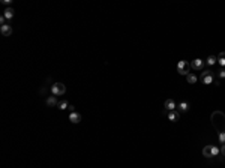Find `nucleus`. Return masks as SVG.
Wrapping results in <instances>:
<instances>
[{
	"instance_id": "1",
	"label": "nucleus",
	"mask_w": 225,
	"mask_h": 168,
	"mask_svg": "<svg viewBox=\"0 0 225 168\" xmlns=\"http://www.w3.org/2000/svg\"><path fill=\"white\" fill-rule=\"evenodd\" d=\"M210 119H212V125L218 134L225 132V114L222 111H213Z\"/></svg>"
},
{
	"instance_id": "2",
	"label": "nucleus",
	"mask_w": 225,
	"mask_h": 168,
	"mask_svg": "<svg viewBox=\"0 0 225 168\" xmlns=\"http://www.w3.org/2000/svg\"><path fill=\"white\" fill-rule=\"evenodd\" d=\"M51 93H53V96H62L66 93V86L63 83H54L51 86Z\"/></svg>"
},
{
	"instance_id": "3",
	"label": "nucleus",
	"mask_w": 225,
	"mask_h": 168,
	"mask_svg": "<svg viewBox=\"0 0 225 168\" xmlns=\"http://www.w3.org/2000/svg\"><path fill=\"white\" fill-rule=\"evenodd\" d=\"M189 68H191V63H188V62H185V60H180L179 63H177V72L180 74V75H189L191 72H189Z\"/></svg>"
},
{
	"instance_id": "4",
	"label": "nucleus",
	"mask_w": 225,
	"mask_h": 168,
	"mask_svg": "<svg viewBox=\"0 0 225 168\" xmlns=\"http://www.w3.org/2000/svg\"><path fill=\"white\" fill-rule=\"evenodd\" d=\"M200 80H201V83L206 84V86L212 84L213 83V72H212V71H203Z\"/></svg>"
},
{
	"instance_id": "5",
	"label": "nucleus",
	"mask_w": 225,
	"mask_h": 168,
	"mask_svg": "<svg viewBox=\"0 0 225 168\" xmlns=\"http://www.w3.org/2000/svg\"><path fill=\"white\" fill-rule=\"evenodd\" d=\"M218 153H219V149L215 147V146H206V147L203 149V156H206V158L216 156Z\"/></svg>"
},
{
	"instance_id": "6",
	"label": "nucleus",
	"mask_w": 225,
	"mask_h": 168,
	"mask_svg": "<svg viewBox=\"0 0 225 168\" xmlns=\"http://www.w3.org/2000/svg\"><path fill=\"white\" fill-rule=\"evenodd\" d=\"M204 62L201 60V59H194L192 62H191V69H194V71H201L203 68H204Z\"/></svg>"
},
{
	"instance_id": "7",
	"label": "nucleus",
	"mask_w": 225,
	"mask_h": 168,
	"mask_svg": "<svg viewBox=\"0 0 225 168\" xmlns=\"http://www.w3.org/2000/svg\"><path fill=\"white\" fill-rule=\"evenodd\" d=\"M0 33H2L3 36H11L12 35V27L9 24H3L2 27H0Z\"/></svg>"
},
{
	"instance_id": "8",
	"label": "nucleus",
	"mask_w": 225,
	"mask_h": 168,
	"mask_svg": "<svg viewBox=\"0 0 225 168\" xmlns=\"http://www.w3.org/2000/svg\"><path fill=\"white\" fill-rule=\"evenodd\" d=\"M69 120H71V123H74V125H77V123L81 122V114L80 113H71L69 114Z\"/></svg>"
},
{
	"instance_id": "9",
	"label": "nucleus",
	"mask_w": 225,
	"mask_h": 168,
	"mask_svg": "<svg viewBox=\"0 0 225 168\" xmlns=\"http://www.w3.org/2000/svg\"><path fill=\"white\" fill-rule=\"evenodd\" d=\"M164 107H165V110H168V111H174L177 108L174 99H167L165 102H164Z\"/></svg>"
},
{
	"instance_id": "10",
	"label": "nucleus",
	"mask_w": 225,
	"mask_h": 168,
	"mask_svg": "<svg viewBox=\"0 0 225 168\" xmlns=\"http://www.w3.org/2000/svg\"><path fill=\"white\" fill-rule=\"evenodd\" d=\"M45 104L48 105V107H57V96H48V98L45 99Z\"/></svg>"
},
{
	"instance_id": "11",
	"label": "nucleus",
	"mask_w": 225,
	"mask_h": 168,
	"mask_svg": "<svg viewBox=\"0 0 225 168\" xmlns=\"http://www.w3.org/2000/svg\"><path fill=\"white\" fill-rule=\"evenodd\" d=\"M167 117H168V120H170V122H177V120L180 119V114L174 110V111H170Z\"/></svg>"
},
{
	"instance_id": "12",
	"label": "nucleus",
	"mask_w": 225,
	"mask_h": 168,
	"mask_svg": "<svg viewBox=\"0 0 225 168\" xmlns=\"http://www.w3.org/2000/svg\"><path fill=\"white\" fill-rule=\"evenodd\" d=\"M14 9H12V8H6V9L3 11V17H5V18L6 20H12L14 18Z\"/></svg>"
},
{
	"instance_id": "13",
	"label": "nucleus",
	"mask_w": 225,
	"mask_h": 168,
	"mask_svg": "<svg viewBox=\"0 0 225 168\" xmlns=\"http://www.w3.org/2000/svg\"><path fill=\"white\" fill-rule=\"evenodd\" d=\"M206 63L209 65V66H213L215 63H218V57H216V56H209V57H207V60H206Z\"/></svg>"
},
{
	"instance_id": "14",
	"label": "nucleus",
	"mask_w": 225,
	"mask_h": 168,
	"mask_svg": "<svg viewBox=\"0 0 225 168\" xmlns=\"http://www.w3.org/2000/svg\"><path fill=\"white\" fill-rule=\"evenodd\" d=\"M186 81H188L189 84H195V83L198 81V77L194 75V74H189V75L186 77Z\"/></svg>"
},
{
	"instance_id": "15",
	"label": "nucleus",
	"mask_w": 225,
	"mask_h": 168,
	"mask_svg": "<svg viewBox=\"0 0 225 168\" xmlns=\"http://www.w3.org/2000/svg\"><path fill=\"white\" fill-rule=\"evenodd\" d=\"M177 110L182 111V113L188 111V110H189V104H188V102H182V104H179V105H177Z\"/></svg>"
},
{
	"instance_id": "16",
	"label": "nucleus",
	"mask_w": 225,
	"mask_h": 168,
	"mask_svg": "<svg viewBox=\"0 0 225 168\" xmlns=\"http://www.w3.org/2000/svg\"><path fill=\"white\" fill-rule=\"evenodd\" d=\"M216 57H218V63H219L222 68H225V53H219Z\"/></svg>"
},
{
	"instance_id": "17",
	"label": "nucleus",
	"mask_w": 225,
	"mask_h": 168,
	"mask_svg": "<svg viewBox=\"0 0 225 168\" xmlns=\"http://www.w3.org/2000/svg\"><path fill=\"white\" fill-rule=\"evenodd\" d=\"M57 107H59V110H66L68 107H69V104H68V101H62V102H59V105H57Z\"/></svg>"
},
{
	"instance_id": "18",
	"label": "nucleus",
	"mask_w": 225,
	"mask_h": 168,
	"mask_svg": "<svg viewBox=\"0 0 225 168\" xmlns=\"http://www.w3.org/2000/svg\"><path fill=\"white\" fill-rule=\"evenodd\" d=\"M219 135V143L221 144H225V132H222V134H218Z\"/></svg>"
},
{
	"instance_id": "19",
	"label": "nucleus",
	"mask_w": 225,
	"mask_h": 168,
	"mask_svg": "<svg viewBox=\"0 0 225 168\" xmlns=\"http://www.w3.org/2000/svg\"><path fill=\"white\" fill-rule=\"evenodd\" d=\"M218 77L219 78H225V68H222L221 71H218Z\"/></svg>"
},
{
	"instance_id": "20",
	"label": "nucleus",
	"mask_w": 225,
	"mask_h": 168,
	"mask_svg": "<svg viewBox=\"0 0 225 168\" xmlns=\"http://www.w3.org/2000/svg\"><path fill=\"white\" fill-rule=\"evenodd\" d=\"M0 23H2V26L3 24H6V18H5V17L2 15V17H0Z\"/></svg>"
},
{
	"instance_id": "21",
	"label": "nucleus",
	"mask_w": 225,
	"mask_h": 168,
	"mask_svg": "<svg viewBox=\"0 0 225 168\" xmlns=\"http://www.w3.org/2000/svg\"><path fill=\"white\" fill-rule=\"evenodd\" d=\"M69 111H71V113H75V107H74V105H69Z\"/></svg>"
},
{
	"instance_id": "22",
	"label": "nucleus",
	"mask_w": 225,
	"mask_h": 168,
	"mask_svg": "<svg viewBox=\"0 0 225 168\" xmlns=\"http://www.w3.org/2000/svg\"><path fill=\"white\" fill-rule=\"evenodd\" d=\"M2 3H3V5H11V3H12V0H3Z\"/></svg>"
},
{
	"instance_id": "23",
	"label": "nucleus",
	"mask_w": 225,
	"mask_h": 168,
	"mask_svg": "<svg viewBox=\"0 0 225 168\" xmlns=\"http://www.w3.org/2000/svg\"><path fill=\"white\" fill-rule=\"evenodd\" d=\"M221 153L225 156V144H222V147H221Z\"/></svg>"
}]
</instances>
